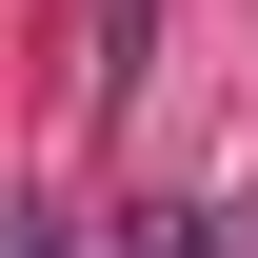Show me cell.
I'll return each mask as SVG.
<instances>
[{
	"mask_svg": "<svg viewBox=\"0 0 258 258\" xmlns=\"http://www.w3.org/2000/svg\"><path fill=\"white\" fill-rule=\"evenodd\" d=\"M20 258H60V238H20Z\"/></svg>",
	"mask_w": 258,
	"mask_h": 258,
	"instance_id": "1",
	"label": "cell"
}]
</instances>
